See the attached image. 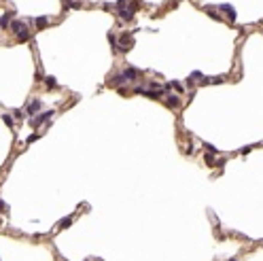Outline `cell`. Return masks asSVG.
I'll return each mask as SVG.
<instances>
[{
  "label": "cell",
  "mask_w": 263,
  "mask_h": 261,
  "mask_svg": "<svg viewBox=\"0 0 263 261\" xmlns=\"http://www.w3.org/2000/svg\"><path fill=\"white\" fill-rule=\"evenodd\" d=\"M51 115H53L51 110H49V113H42V115H38V117H36V119H32V125L36 128V125H40V123H45V121H47V119H49V117H51Z\"/></svg>",
  "instance_id": "6da1fadb"
},
{
  "label": "cell",
  "mask_w": 263,
  "mask_h": 261,
  "mask_svg": "<svg viewBox=\"0 0 263 261\" xmlns=\"http://www.w3.org/2000/svg\"><path fill=\"white\" fill-rule=\"evenodd\" d=\"M165 100H168V106H170V108H178V106H180V98H178V96H168Z\"/></svg>",
  "instance_id": "7a4b0ae2"
},
{
  "label": "cell",
  "mask_w": 263,
  "mask_h": 261,
  "mask_svg": "<svg viewBox=\"0 0 263 261\" xmlns=\"http://www.w3.org/2000/svg\"><path fill=\"white\" fill-rule=\"evenodd\" d=\"M221 11H225L227 13V17H229V21H235V11L229 7V4H221Z\"/></svg>",
  "instance_id": "3957f363"
},
{
  "label": "cell",
  "mask_w": 263,
  "mask_h": 261,
  "mask_svg": "<svg viewBox=\"0 0 263 261\" xmlns=\"http://www.w3.org/2000/svg\"><path fill=\"white\" fill-rule=\"evenodd\" d=\"M11 30H13V32H17V34H21L23 30H26V26H23L21 21H13V23H11Z\"/></svg>",
  "instance_id": "277c9868"
},
{
  "label": "cell",
  "mask_w": 263,
  "mask_h": 261,
  "mask_svg": "<svg viewBox=\"0 0 263 261\" xmlns=\"http://www.w3.org/2000/svg\"><path fill=\"white\" fill-rule=\"evenodd\" d=\"M121 77H123L125 81H127V79H136V77H138V70H132V68H127V70H125V72H123Z\"/></svg>",
  "instance_id": "5b68a950"
},
{
  "label": "cell",
  "mask_w": 263,
  "mask_h": 261,
  "mask_svg": "<svg viewBox=\"0 0 263 261\" xmlns=\"http://www.w3.org/2000/svg\"><path fill=\"white\" fill-rule=\"evenodd\" d=\"M38 108H40V100H34V102L28 106V113H36Z\"/></svg>",
  "instance_id": "8992f818"
},
{
  "label": "cell",
  "mask_w": 263,
  "mask_h": 261,
  "mask_svg": "<svg viewBox=\"0 0 263 261\" xmlns=\"http://www.w3.org/2000/svg\"><path fill=\"white\" fill-rule=\"evenodd\" d=\"M9 23H11V13H7V15H4L2 19H0V26H2V28H7Z\"/></svg>",
  "instance_id": "52a82bcc"
},
{
  "label": "cell",
  "mask_w": 263,
  "mask_h": 261,
  "mask_svg": "<svg viewBox=\"0 0 263 261\" xmlns=\"http://www.w3.org/2000/svg\"><path fill=\"white\" fill-rule=\"evenodd\" d=\"M17 38H19L21 43H23V40H28V38H30V32H28V30H23L21 34H17Z\"/></svg>",
  "instance_id": "ba28073f"
},
{
  "label": "cell",
  "mask_w": 263,
  "mask_h": 261,
  "mask_svg": "<svg viewBox=\"0 0 263 261\" xmlns=\"http://www.w3.org/2000/svg\"><path fill=\"white\" fill-rule=\"evenodd\" d=\"M45 81H47V87H49V89H53V87H55V85H57V83H55V79H53V77H47V79H45Z\"/></svg>",
  "instance_id": "9c48e42d"
},
{
  "label": "cell",
  "mask_w": 263,
  "mask_h": 261,
  "mask_svg": "<svg viewBox=\"0 0 263 261\" xmlns=\"http://www.w3.org/2000/svg\"><path fill=\"white\" fill-rule=\"evenodd\" d=\"M36 26H38V28L47 26V17H38V19H36Z\"/></svg>",
  "instance_id": "30bf717a"
},
{
  "label": "cell",
  "mask_w": 263,
  "mask_h": 261,
  "mask_svg": "<svg viewBox=\"0 0 263 261\" xmlns=\"http://www.w3.org/2000/svg\"><path fill=\"white\" fill-rule=\"evenodd\" d=\"M2 119H4V123H7V125H13V117H11V115H4Z\"/></svg>",
  "instance_id": "8fae6325"
}]
</instances>
